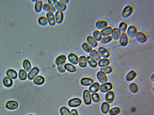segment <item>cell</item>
<instances>
[{
  "label": "cell",
  "instance_id": "6da1fadb",
  "mask_svg": "<svg viewBox=\"0 0 154 115\" xmlns=\"http://www.w3.org/2000/svg\"><path fill=\"white\" fill-rule=\"evenodd\" d=\"M66 57L64 55H61L58 56L55 60V63L57 65L59 71L61 73L65 72V67Z\"/></svg>",
  "mask_w": 154,
  "mask_h": 115
},
{
  "label": "cell",
  "instance_id": "7a4b0ae2",
  "mask_svg": "<svg viewBox=\"0 0 154 115\" xmlns=\"http://www.w3.org/2000/svg\"><path fill=\"white\" fill-rule=\"evenodd\" d=\"M134 8L132 5H128L122 10L121 15L123 18H127L129 17L132 14Z\"/></svg>",
  "mask_w": 154,
  "mask_h": 115
},
{
  "label": "cell",
  "instance_id": "3957f363",
  "mask_svg": "<svg viewBox=\"0 0 154 115\" xmlns=\"http://www.w3.org/2000/svg\"><path fill=\"white\" fill-rule=\"evenodd\" d=\"M135 37L137 41L141 44L145 43L148 40L147 35L142 31H138Z\"/></svg>",
  "mask_w": 154,
  "mask_h": 115
},
{
  "label": "cell",
  "instance_id": "277c9868",
  "mask_svg": "<svg viewBox=\"0 0 154 115\" xmlns=\"http://www.w3.org/2000/svg\"><path fill=\"white\" fill-rule=\"evenodd\" d=\"M138 32V29L136 26L134 25H131L128 27L126 33L129 37L134 38Z\"/></svg>",
  "mask_w": 154,
  "mask_h": 115
},
{
  "label": "cell",
  "instance_id": "5b68a950",
  "mask_svg": "<svg viewBox=\"0 0 154 115\" xmlns=\"http://www.w3.org/2000/svg\"><path fill=\"white\" fill-rule=\"evenodd\" d=\"M97 51L103 58L107 59L110 55V53L108 49L103 46H101L97 49Z\"/></svg>",
  "mask_w": 154,
  "mask_h": 115
},
{
  "label": "cell",
  "instance_id": "8992f818",
  "mask_svg": "<svg viewBox=\"0 0 154 115\" xmlns=\"http://www.w3.org/2000/svg\"><path fill=\"white\" fill-rule=\"evenodd\" d=\"M118 40L120 46L125 47L127 46L129 42V37L126 33H122Z\"/></svg>",
  "mask_w": 154,
  "mask_h": 115
},
{
  "label": "cell",
  "instance_id": "52a82bcc",
  "mask_svg": "<svg viewBox=\"0 0 154 115\" xmlns=\"http://www.w3.org/2000/svg\"><path fill=\"white\" fill-rule=\"evenodd\" d=\"M109 24L107 20H101L97 21L96 23L95 26L96 28L99 30H102L108 26Z\"/></svg>",
  "mask_w": 154,
  "mask_h": 115
},
{
  "label": "cell",
  "instance_id": "ba28073f",
  "mask_svg": "<svg viewBox=\"0 0 154 115\" xmlns=\"http://www.w3.org/2000/svg\"><path fill=\"white\" fill-rule=\"evenodd\" d=\"M39 70L37 67H34L30 71L29 73L28 77V79L30 80H32L39 74Z\"/></svg>",
  "mask_w": 154,
  "mask_h": 115
},
{
  "label": "cell",
  "instance_id": "9c48e42d",
  "mask_svg": "<svg viewBox=\"0 0 154 115\" xmlns=\"http://www.w3.org/2000/svg\"><path fill=\"white\" fill-rule=\"evenodd\" d=\"M83 97L84 102L87 105L91 103V99L90 92L88 90H85L83 92Z\"/></svg>",
  "mask_w": 154,
  "mask_h": 115
},
{
  "label": "cell",
  "instance_id": "30bf717a",
  "mask_svg": "<svg viewBox=\"0 0 154 115\" xmlns=\"http://www.w3.org/2000/svg\"><path fill=\"white\" fill-rule=\"evenodd\" d=\"M81 99L78 98H75L71 99L68 102L69 106L71 107H79L82 104Z\"/></svg>",
  "mask_w": 154,
  "mask_h": 115
},
{
  "label": "cell",
  "instance_id": "8fae6325",
  "mask_svg": "<svg viewBox=\"0 0 154 115\" xmlns=\"http://www.w3.org/2000/svg\"><path fill=\"white\" fill-rule=\"evenodd\" d=\"M113 86L111 82H106L102 84L100 87V90L102 93H105L112 90Z\"/></svg>",
  "mask_w": 154,
  "mask_h": 115
},
{
  "label": "cell",
  "instance_id": "7c38bea8",
  "mask_svg": "<svg viewBox=\"0 0 154 115\" xmlns=\"http://www.w3.org/2000/svg\"><path fill=\"white\" fill-rule=\"evenodd\" d=\"M56 23L58 24L62 23L64 18V14L62 12L57 11L55 14Z\"/></svg>",
  "mask_w": 154,
  "mask_h": 115
},
{
  "label": "cell",
  "instance_id": "4fadbf2b",
  "mask_svg": "<svg viewBox=\"0 0 154 115\" xmlns=\"http://www.w3.org/2000/svg\"><path fill=\"white\" fill-rule=\"evenodd\" d=\"M68 58L72 64L76 65L78 63V57L75 54L73 53H70L68 56Z\"/></svg>",
  "mask_w": 154,
  "mask_h": 115
},
{
  "label": "cell",
  "instance_id": "5bb4252c",
  "mask_svg": "<svg viewBox=\"0 0 154 115\" xmlns=\"http://www.w3.org/2000/svg\"><path fill=\"white\" fill-rule=\"evenodd\" d=\"M6 107L9 110H14L18 108V103L16 101H10L6 103Z\"/></svg>",
  "mask_w": 154,
  "mask_h": 115
},
{
  "label": "cell",
  "instance_id": "9a60e30c",
  "mask_svg": "<svg viewBox=\"0 0 154 115\" xmlns=\"http://www.w3.org/2000/svg\"><path fill=\"white\" fill-rule=\"evenodd\" d=\"M46 18L47 19L49 25L51 26H54L56 24V22L54 13H47L46 14Z\"/></svg>",
  "mask_w": 154,
  "mask_h": 115
},
{
  "label": "cell",
  "instance_id": "2e32d148",
  "mask_svg": "<svg viewBox=\"0 0 154 115\" xmlns=\"http://www.w3.org/2000/svg\"><path fill=\"white\" fill-rule=\"evenodd\" d=\"M54 7L57 11L63 12L67 8V6L60 1H58L55 4Z\"/></svg>",
  "mask_w": 154,
  "mask_h": 115
},
{
  "label": "cell",
  "instance_id": "e0dca14e",
  "mask_svg": "<svg viewBox=\"0 0 154 115\" xmlns=\"http://www.w3.org/2000/svg\"><path fill=\"white\" fill-rule=\"evenodd\" d=\"M115 97V94L113 91H110L107 92L105 94V100L107 103H112L113 102Z\"/></svg>",
  "mask_w": 154,
  "mask_h": 115
},
{
  "label": "cell",
  "instance_id": "ac0fdd59",
  "mask_svg": "<svg viewBox=\"0 0 154 115\" xmlns=\"http://www.w3.org/2000/svg\"><path fill=\"white\" fill-rule=\"evenodd\" d=\"M86 41L87 43H88L92 48H95L98 46L97 42L91 35L87 36Z\"/></svg>",
  "mask_w": 154,
  "mask_h": 115
},
{
  "label": "cell",
  "instance_id": "d6986e66",
  "mask_svg": "<svg viewBox=\"0 0 154 115\" xmlns=\"http://www.w3.org/2000/svg\"><path fill=\"white\" fill-rule=\"evenodd\" d=\"M121 33L117 27H115L113 29L111 36L113 39L117 41L119 39Z\"/></svg>",
  "mask_w": 154,
  "mask_h": 115
},
{
  "label": "cell",
  "instance_id": "ffe728a7",
  "mask_svg": "<svg viewBox=\"0 0 154 115\" xmlns=\"http://www.w3.org/2000/svg\"><path fill=\"white\" fill-rule=\"evenodd\" d=\"M97 79L99 82L102 84L106 83L108 81L107 77L105 74L101 71H99L97 75Z\"/></svg>",
  "mask_w": 154,
  "mask_h": 115
},
{
  "label": "cell",
  "instance_id": "44dd1931",
  "mask_svg": "<svg viewBox=\"0 0 154 115\" xmlns=\"http://www.w3.org/2000/svg\"><path fill=\"white\" fill-rule=\"evenodd\" d=\"M43 9L44 11L48 12L55 13L56 10L54 6H52L47 3L43 4Z\"/></svg>",
  "mask_w": 154,
  "mask_h": 115
},
{
  "label": "cell",
  "instance_id": "7402d4cb",
  "mask_svg": "<svg viewBox=\"0 0 154 115\" xmlns=\"http://www.w3.org/2000/svg\"><path fill=\"white\" fill-rule=\"evenodd\" d=\"M94 82V80L89 78L85 77L81 80V84L83 86H88L91 85Z\"/></svg>",
  "mask_w": 154,
  "mask_h": 115
},
{
  "label": "cell",
  "instance_id": "603a6c76",
  "mask_svg": "<svg viewBox=\"0 0 154 115\" xmlns=\"http://www.w3.org/2000/svg\"><path fill=\"white\" fill-rule=\"evenodd\" d=\"M113 27L112 26H108L100 31L102 37L110 36L112 33Z\"/></svg>",
  "mask_w": 154,
  "mask_h": 115
},
{
  "label": "cell",
  "instance_id": "cb8c5ba5",
  "mask_svg": "<svg viewBox=\"0 0 154 115\" xmlns=\"http://www.w3.org/2000/svg\"><path fill=\"white\" fill-rule=\"evenodd\" d=\"M90 56L96 61H99L101 59V57L97 50H92L90 53Z\"/></svg>",
  "mask_w": 154,
  "mask_h": 115
},
{
  "label": "cell",
  "instance_id": "d4e9b609",
  "mask_svg": "<svg viewBox=\"0 0 154 115\" xmlns=\"http://www.w3.org/2000/svg\"><path fill=\"white\" fill-rule=\"evenodd\" d=\"M6 74L8 77L13 80L16 79L18 76L17 72L13 69L8 70Z\"/></svg>",
  "mask_w": 154,
  "mask_h": 115
},
{
  "label": "cell",
  "instance_id": "484cf974",
  "mask_svg": "<svg viewBox=\"0 0 154 115\" xmlns=\"http://www.w3.org/2000/svg\"><path fill=\"white\" fill-rule=\"evenodd\" d=\"M100 85L98 82H95L92 84L89 88V91L91 93H95L100 89Z\"/></svg>",
  "mask_w": 154,
  "mask_h": 115
},
{
  "label": "cell",
  "instance_id": "4316f807",
  "mask_svg": "<svg viewBox=\"0 0 154 115\" xmlns=\"http://www.w3.org/2000/svg\"><path fill=\"white\" fill-rule=\"evenodd\" d=\"M110 63V61L108 59L103 58L100 59L97 62V65L101 67H103L109 66Z\"/></svg>",
  "mask_w": 154,
  "mask_h": 115
},
{
  "label": "cell",
  "instance_id": "83f0119b",
  "mask_svg": "<svg viewBox=\"0 0 154 115\" xmlns=\"http://www.w3.org/2000/svg\"><path fill=\"white\" fill-rule=\"evenodd\" d=\"M78 64L79 66L82 68H85L87 66V62L86 56H82L79 58Z\"/></svg>",
  "mask_w": 154,
  "mask_h": 115
},
{
  "label": "cell",
  "instance_id": "f1b7e54d",
  "mask_svg": "<svg viewBox=\"0 0 154 115\" xmlns=\"http://www.w3.org/2000/svg\"><path fill=\"white\" fill-rule=\"evenodd\" d=\"M3 83L4 85L7 88H9L12 86L13 84V81L10 78L6 76L3 79Z\"/></svg>",
  "mask_w": 154,
  "mask_h": 115
},
{
  "label": "cell",
  "instance_id": "f546056e",
  "mask_svg": "<svg viewBox=\"0 0 154 115\" xmlns=\"http://www.w3.org/2000/svg\"><path fill=\"white\" fill-rule=\"evenodd\" d=\"M45 81V78L41 76H38L36 77L33 80L35 84L37 85H41L43 84Z\"/></svg>",
  "mask_w": 154,
  "mask_h": 115
},
{
  "label": "cell",
  "instance_id": "4dcf8cb0",
  "mask_svg": "<svg viewBox=\"0 0 154 115\" xmlns=\"http://www.w3.org/2000/svg\"><path fill=\"white\" fill-rule=\"evenodd\" d=\"M128 27V23L124 21L120 23L118 25V28L122 33H126Z\"/></svg>",
  "mask_w": 154,
  "mask_h": 115
},
{
  "label": "cell",
  "instance_id": "1f68e13d",
  "mask_svg": "<svg viewBox=\"0 0 154 115\" xmlns=\"http://www.w3.org/2000/svg\"><path fill=\"white\" fill-rule=\"evenodd\" d=\"M43 3L42 1L39 0L36 2L35 4L34 8L35 11L38 13L41 11L43 7Z\"/></svg>",
  "mask_w": 154,
  "mask_h": 115
},
{
  "label": "cell",
  "instance_id": "d6a6232c",
  "mask_svg": "<svg viewBox=\"0 0 154 115\" xmlns=\"http://www.w3.org/2000/svg\"><path fill=\"white\" fill-rule=\"evenodd\" d=\"M137 76V73L134 71H130L126 76V79L128 81H131L134 80Z\"/></svg>",
  "mask_w": 154,
  "mask_h": 115
},
{
  "label": "cell",
  "instance_id": "836d02e7",
  "mask_svg": "<svg viewBox=\"0 0 154 115\" xmlns=\"http://www.w3.org/2000/svg\"><path fill=\"white\" fill-rule=\"evenodd\" d=\"M23 67L24 70L27 72H29L32 68L31 64L30 61L28 59H25L24 61Z\"/></svg>",
  "mask_w": 154,
  "mask_h": 115
},
{
  "label": "cell",
  "instance_id": "e575fe53",
  "mask_svg": "<svg viewBox=\"0 0 154 115\" xmlns=\"http://www.w3.org/2000/svg\"><path fill=\"white\" fill-rule=\"evenodd\" d=\"M86 58L87 63L91 67L95 68L97 67V62L96 60L91 58L90 56H87Z\"/></svg>",
  "mask_w": 154,
  "mask_h": 115
},
{
  "label": "cell",
  "instance_id": "d590c367",
  "mask_svg": "<svg viewBox=\"0 0 154 115\" xmlns=\"http://www.w3.org/2000/svg\"><path fill=\"white\" fill-rule=\"evenodd\" d=\"M92 36L97 42L100 41L102 37L100 31L98 30L94 31Z\"/></svg>",
  "mask_w": 154,
  "mask_h": 115
},
{
  "label": "cell",
  "instance_id": "8d00e7d4",
  "mask_svg": "<svg viewBox=\"0 0 154 115\" xmlns=\"http://www.w3.org/2000/svg\"><path fill=\"white\" fill-rule=\"evenodd\" d=\"M110 108L109 103L104 102L101 105V110L102 112L104 114H106L108 113Z\"/></svg>",
  "mask_w": 154,
  "mask_h": 115
},
{
  "label": "cell",
  "instance_id": "74e56055",
  "mask_svg": "<svg viewBox=\"0 0 154 115\" xmlns=\"http://www.w3.org/2000/svg\"><path fill=\"white\" fill-rule=\"evenodd\" d=\"M19 78L20 80L24 81L27 79L28 74L24 70H20L19 72Z\"/></svg>",
  "mask_w": 154,
  "mask_h": 115
},
{
  "label": "cell",
  "instance_id": "f35d334b",
  "mask_svg": "<svg viewBox=\"0 0 154 115\" xmlns=\"http://www.w3.org/2000/svg\"><path fill=\"white\" fill-rule=\"evenodd\" d=\"M65 67L66 70L71 73L75 72L77 70L76 67L74 65L69 63L65 64Z\"/></svg>",
  "mask_w": 154,
  "mask_h": 115
},
{
  "label": "cell",
  "instance_id": "ab89813d",
  "mask_svg": "<svg viewBox=\"0 0 154 115\" xmlns=\"http://www.w3.org/2000/svg\"><path fill=\"white\" fill-rule=\"evenodd\" d=\"M129 88L130 92L133 93H137L139 90V88L138 85L135 83H131Z\"/></svg>",
  "mask_w": 154,
  "mask_h": 115
},
{
  "label": "cell",
  "instance_id": "60d3db41",
  "mask_svg": "<svg viewBox=\"0 0 154 115\" xmlns=\"http://www.w3.org/2000/svg\"><path fill=\"white\" fill-rule=\"evenodd\" d=\"M113 39L111 35L107 36L102 37L100 41L101 44H105L111 42Z\"/></svg>",
  "mask_w": 154,
  "mask_h": 115
},
{
  "label": "cell",
  "instance_id": "b9f144b4",
  "mask_svg": "<svg viewBox=\"0 0 154 115\" xmlns=\"http://www.w3.org/2000/svg\"><path fill=\"white\" fill-rule=\"evenodd\" d=\"M82 49L87 53H90L93 50V48L86 42H84L82 45Z\"/></svg>",
  "mask_w": 154,
  "mask_h": 115
},
{
  "label": "cell",
  "instance_id": "7bdbcfd3",
  "mask_svg": "<svg viewBox=\"0 0 154 115\" xmlns=\"http://www.w3.org/2000/svg\"><path fill=\"white\" fill-rule=\"evenodd\" d=\"M38 22L42 26L47 25L48 24L47 18L44 16H40L38 19Z\"/></svg>",
  "mask_w": 154,
  "mask_h": 115
},
{
  "label": "cell",
  "instance_id": "ee69618b",
  "mask_svg": "<svg viewBox=\"0 0 154 115\" xmlns=\"http://www.w3.org/2000/svg\"><path fill=\"white\" fill-rule=\"evenodd\" d=\"M113 71L112 67L110 66L102 67L100 69V71L103 72L105 74H110Z\"/></svg>",
  "mask_w": 154,
  "mask_h": 115
},
{
  "label": "cell",
  "instance_id": "f6af8a7d",
  "mask_svg": "<svg viewBox=\"0 0 154 115\" xmlns=\"http://www.w3.org/2000/svg\"><path fill=\"white\" fill-rule=\"evenodd\" d=\"M120 112V109L119 108L115 107L110 110L109 111V114L110 115H116Z\"/></svg>",
  "mask_w": 154,
  "mask_h": 115
},
{
  "label": "cell",
  "instance_id": "bcb514c9",
  "mask_svg": "<svg viewBox=\"0 0 154 115\" xmlns=\"http://www.w3.org/2000/svg\"><path fill=\"white\" fill-rule=\"evenodd\" d=\"M60 113L61 115H70L69 109L65 107H63L60 108Z\"/></svg>",
  "mask_w": 154,
  "mask_h": 115
},
{
  "label": "cell",
  "instance_id": "7dc6e473",
  "mask_svg": "<svg viewBox=\"0 0 154 115\" xmlns=\"http://www.w3.org/2000/svg\"><path fill=\"white\" fill-rule=\"evenodd\" d=\"M91 99L93 102L97 103L100 101V97L99 94L97 93H93L91 94Z\"/></svg>",
  "mask_w": 154,
  "mask_h": 115
},
{
  "label": "cell",
  "instance_id": "c3c4849f",
  "mask_svg": "<svg viewBox=\"0 0 154 115\" xmlns=\"http://www.w3.org/2000/svg\"><path fill=\"white\" fill-rule=\"evenodd\" d=\"M57 1V0H49L47 1V3L52 6H54L55 4Z\"/></svg>",
  "mask_w": 154,
  "mask_h": 115
},
{
  "label": "cell",
  "instance_id": "681fc988",
  "mask_svg": "<svg viewBox=\"0 0 154 115\" xmlns=\"http://www.w3.org/2000/svg\"><path fill=\"white\" fill-rule=\"evenodd\" d=\"M70 115H79V114L76 110L74 109L71 110Z\"/></svg>",
  "mask_w": 154,
  "mask_h": 115
},
{
  "label": "cell",
  "instance_id": "f907efd6",
  "mask_svg": "<svg viewBox=\"0 0 154 115\" xmlns=\"http://www.w3.org/2000/svg\"><path fill=\"white\" fill-rule=\"evenodd\" d=\"M59 1L66 5L68 4L69 2L68 0H59Z\"/></svg>",
  "mask_w": 154,
  "mask_h": 115
},
{
  "label": "cell",
  "instance_id": "816d5d0a",
  "mask_svg": "<svg viewBox=\"0 0 154 115\" xmlns=\"http://www.w3.org/2000/svg\"><path fill=\"white\" fill-rule=\"evenodd\" d=\"M151 79L152 81L154 82V74H153L151 77Z\"/></svg>",
  "mask_w": 154,
  "mask_h": 115
},
{
  "label": "cell",
  "instance_id": "f5cc1de1",
  "mask_svg": "<svg viewBox=\"0 0 154 115\" xmlns=\"http://www.w3.org/2000/svg\"><path fill=\"white\" fill-rule=\"evenodd\" d=\"M38 1V0H33L32 1L34 2H36Z\"/></svg>",
  "mask_w": 154,
  "mask_h": 115
},
{
  "label": "cell",
  "instance_id": "db71d44e",
  "mask_svg": "<svg viewBox=\"0 0 154 115\" xmlns=\"http://www.w3.org/2000/svg\"><path fill=\"white\" fill-rule=\"evenodd\" d=\"M28 115H34L32 114H28Z\"/></svg>",
  "mask_w": 154,
  "mask_h": 115
}]
</instances>
